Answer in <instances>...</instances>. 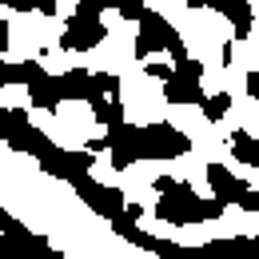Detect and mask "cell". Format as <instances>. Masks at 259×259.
Returning <instances> with one entry per match:
<instances>
[{
	"label": "cell",
	"instance_id": "11",
	"mask_svg": "<svg viewBox=\"0 0 259 259\" xmlns=\"http://www.w3.org/2000/svg\"><path fill=\"white\" fill-rule=\"evenodd\" d=\"M92 104V112H96V120L104 128H120L124 124V108H120V96H104V92H92L88 96Z\"/></svg>",
	"mask_w": 259,
	"mask_h": 259
},
{
	"label": "cell",
	"instance_id": "16",
	"mask_svg": "<svg viewBox=\"0 0 259 259\" xmlns=\"http://www.w3.org/2000/svg\"><path fill=\"white\" fill-rule=\"evenodd\" d=\"M116 12H120L124 20H140L148 8H144V0H120V4H116Z\"/></svg>",
	"mask_w": 259,
	"mask_h": 259
},
{
	"label": "cell",
	"instance_id": "22",
	"mask_svg": "<svg viewBox=\"0 0 259 259\" xmlns=\"http://www.w3.org/2000/svg\"><path fill=\"white\" fill-rule=\"evenodd\" d=\"M247 92L259 100V68H255V72H247Z\"/></svg>",
	"mask_w": 259,
	"mask_h": 259
},
{
	"label": "cell",
	"instance_id": "12",
	"mask_svg": "<svg viewBox=\"0 0 259 259\" xmlns=\"http://www.w3.org/2000/svg\"><path fill=\"white\" fill-rule=\"evenodd\" d=\"M231 156L243 160V163H251V167H259V136L235 128V132H231Z\"/></svg>",
	"mask_w": 259,
	"mask_h": 259
},
{
	"label": "cell",
	"instance_id": "5",
	"mask_svg": "<svg viewBox=\"0 0 259 259\" xmlns=\"http://www.w3.org/2000/svg\"><path fill=\"white\" fill-rule=\"evenodd\" d=\"M104 20L100 16H84V12H76L72 20H68L64 36H60V48H68V52H92L100 40H104Z\"/></svg>",
	"mask_w": 259,
	"mask_h": 259
},
{
	"label": "cell",
	"instance_id": "2",
	"mask_svg": "<svg viewBox=\"0 0 259 259\" xmlns=\"http://www.w3.org/2000/svg\"><path fill=\"white\" fill-rule=\"evenodd\" d=\"M156 192H160L156 215H160L163 224H171V227H192V224H203V220H220L224 207H227L220 195H215V199H199L188 184L167 180V176L156 180Z\"/></svg>",
	"mask_w": 259,
	"mask_h": 259
},
{
	"label": "cell",
	"instance_id": "6",
	"mask_svg": "<svg viewBox=\"0 0 259 259\" xmlns=\"http://www.w3.org/2000/svg\"><path fill=\"white\" fill-rule=\"evenodd\" d=\"M188 4H192V8L207 4V8L224 12L227 20H231V36H235V40H247V36H251V4H247V0H188Z\"/></svg>",
	"mask_w": 259,
	"mask_h": 259
},
{
	"label": "cell",
	"instance_id": "17",
	"mask_svg": "<svg viewBox=\"0 0 259 259\" xmlns=\"http://www.w3.org/2000/svg\"><path fill=\"white\" fill-rule=\"evenodd\" d=\"M120 0H80V8L76 12H84V16H100L104 8H116Z\"/></svg>",
	"mask_w": 259,
	"mask_h": 259
},
{
	"label": "cell",
	"instance_id": "13",
	"mask_svg": "<svg viewBox=\"0 0 259 259\" xmlns=\"http://www.w3.org/2000/svg\"><path fill=\"white\" fill-rule=\"evenodd\" d=\"M36 72H44L36 60H24V64H4V84H28Z\"/></svg>",
	"mask_w": 259,
	"mask_h": 259
},
{
	"label": "cell",
	"instance_id": "23",
	"mask_svg": "<svg viewBox=\"0 0 259 259\" xmlns=\"http://www.w3.org/2000/svg\"><path fill=\"white\" fill-rule=\"evenodd\" d=\"M36 8H40V12H44V16H56V0H40V4H36Z\"/></svg>",
	"mask_w": 259,
	"mask_h": 259
},
{
	"label": "cell",
	"instance_id": "21",
	"mask_svg": "<svg viewBox=\"0 0 259 259\" xmlns=\"http://www.w3.org/2000/svg\"><path fill=\"white\" fill-rule=\"evenodd\" d=\"M148 72H152L156 80H167V76H171L176 68H171V64H148Z\"/></svg>",
	"mask_w": 259,
	"mask_h": 259
},
{
	"label": "cell",
	"instance_id": "3",
	"mask_svg": "<svg viewBox=\"0 0 259 259\" xmlns=\"http://www.w3.org/2000/svg\"><path fill=\"white\" fill-rule=\"evenodd\" d=\"M152 52H171V60H176V64L188 56L180 32L163 20L160 12H144V16H140V36H136V60H148Z\"/></svg>",
	"mask_w": 259,
	"mask_h": 259
},
{
	"label": "cell",
	"instance_id": "14",
	"mask_svg": "<svg viewBox=\"0 0 259 259\" xmlns=\"http://www.w3.org/2000/svg\"><path fill=\"white\" fill-rule=\"evenodd\" d=\"M227 112H231V96H227V92H215L211 100H203V116H207L211 124H220Z\"/></svg>",
	"mask_w": 259,
	"mask_h": 259
},
{
	"label": "cell",
	"instance_id": "19",
	"mask_svg": "<svg viewBox=\"0 0 259 259\" xmlns=\"http://www.w3.org/2000/svg\"><path fill=\"white\" fill-rule=\"evenodd\" d=\"M239 207H243V211H259V192H251V188H247V192L239 195Z\"/></svg>",
	"mask_w": 259,
	"mask_h": 259
},
{
	"label": "cell",
	"instance_id": "7",
	"mask_svg": "<svg viewBox=\"0 0 259 259\" xmlns=\"http://www.w3.org/2000/svg\"><path fill=\"white\" fill-rule=\"evenodd\" d=\"M207 184H211V192L220 195L224 203H239V195L247 192V184H243V180H235L224 163H207Z\"/></svg>",
	"mask_w": 259,
	"mask_h": 259
},
{
	"label": "cell",
	"instance_id": "8",
	"mask_svg": "<svg viewBox=\"0 0 259 259\" xmlns=\"http://www.w3.org/2000/svg\"><path fill=\"white\" fill-rule=\"evenodd\" d=\"M163 96H167V104H199V108H203L199 80H192V76H180V72H171V76L163 80Z\"/></svg>",
	"mask_w": 259,
	"mask_h": 259
},
{
	"label": "cell",
	"instance_id": "18",
	"mask_svg": "<svg viewBox=\"0 0 259 259\" xmlns=\"http://www.w3.org/2000/svg\"><path fill=\"white\" fill-rule=\"evenodd\" d=\"M176 72H180V76H192V80H203V64L192 60V56H184V60L176 64Z\"/></svg>",
	"mask_w": 259,
	"mask_h": 259
},
{
	"label": "cell",
	"instance_id": "1",
	"mask_svg": "<svg viewBox=\"0 0 259 259\" xmlns=\"http://www.w3.org/2000/svg\"><path fill=\"white\" fill-rule=\"evenodd\" d=\"M112 136V167H132L136 160H176L192 152V140L171 124H148V128H108Z\"/></svg>",
	"mask_w": 259,
	"mask_h": 259
},
{
	"label": "cell",
	"instance_id": "15",
	"mask_svg": "<svg viewBox=\"0 0 259 259\" xmlns=\"http://www.w3.org/2000/svg\"><path fill=\"white\" fill-rule=\"evenodd\" d=\"M92 92L120 96V76H112V72H92V88H88V96H92Z\"/></svg>",
	"mask_w": 259,
	"mask_h": 259
},
{
	"label": "cell",
	"instance_id": "4",
	"mask_svg": "<svg viewBox=\"0 0 259 259\" xmlns=\"http://www.w3.org/2000/svg\"><path fill=\"white\" fill-rule=\"evenodd\" d=\"M68 184H72V192L80 195V199H84L96 215H104V220H116V215L128 207V199H124V192H120V188H104V184H96V180H88V171L72 176Z\"/></svg>",
	"mask_w": 259,
	"mask_h": 259
},
{
	"label": "cell",
	"instance_id": "20",
	"mask_svg": "<svg viewBox=\"0 0 259 259\" xmlns=\"http://www.w3.org/2000/svg\"><path fill=\"white\" fill-rule=\"evenodd\" d=\"M36 4H40V0H4V8H12V12H28Z\"/></svg>",
	"mask_w": 259,
	"mask_h": 259
},
{
	"label": "cell",
	"instance_id": "9",
	"mask_svg": "<svg viewBox=\"0 0 259 259\" xmlns=\"http://www.w3.org/2000/svg\"><path fill=\"white\" fill-rule=\"evenodd\" d=\"M24 88H28V100H32L36 108H44V112H56L60 100H64V96H60V88H56V80H52L48 72H36Z\"/></svg>",
	"mask_w": 259,
	"mask_h": 259
},
{
	"label": "cell",
	"instance_id": "10",
	"mask_svg": "<svg viewBox=\"0 0 259 259\" xmlns=\"http://www.w3.org/2000/svg\"><path fill=\"white\" fill-rule=\"evenodd\" d=\"M56 88H60V96H64V100H88L92 72H84V68H68V72L56 76Z\"/></svg>",
	"mask_w": 259,
	"mask_h": 259
}]
</instances>
